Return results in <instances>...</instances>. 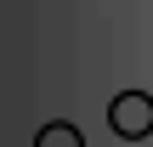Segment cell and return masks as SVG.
<instances>
[{"label": "cell", "mask_w": 153, "mask_h": 147, "mask_svg": "<svg viewBox=\"0 0 153 147\" xmlns=\"http://www.w3.org/2000/svg\"><path fill=\"white\" fill-rule=\"evenodd\" d=\"M34 147H85V136H79L74 125H45V130L34 136Z\"/></svg>", "instance_id": "7a4b0ae2"}, {"label": "cell", "mask_w": 153, "mask_h": 147, "mask_svg": "<svg viewBox=\"0 0 153 147\" xmlns=\"http://www.w3.org/2000/svg\"><path fill=\"white\" fill-rule=\"evenodd\" d=\"M108 130L125 142H148L153 136V96L148 91H119L108 102Z\"/></svg>", "instance_id": "6da1fadb"}]
</instances>
